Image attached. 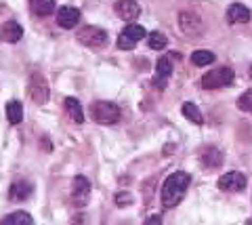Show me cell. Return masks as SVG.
I'll return each instance as SVG.
<instances>
[{
	"instance_id": "1",
	"label": "cell",
	"mask_w": 252,
	"mask_h": 225,
	"mask_svg": "<svg viewBox=\"0 0 252 225\" xmlns=\"http://www.w3.org/2000/svg\"><path fill=\"white\" fill-rule=\"evenodd\" d=\"M191 183V175L185 173V170H177V173L168 175V179L164 181L160 198H162V206L164 208H175L177 204H181V200L185 198V192Z\"/></svg>"
},
{
	"instance_id": "2",
	"label": "cell",
	"mask_w": 252,
	"mask_h": 225,
	"mask_svg": "<svg viewBox=\"0 0 252 225\" xmlns=\"http://www.w3.org/2000/svg\"><path fill=\"white\" fill-rule=\"evenodd\" d=\"M91 116L97 124H105V127H112L120 120V107L112 101H94L91 107Z\"/></svg>"
},
{
	"instance_id": "3",
	"label": "cell",
	"mask_w": 252,
	"mask_h": 225,
	"mask_svg": "<svg viewBox=\"0 0 252 225\" xmlns=\"http://www.w3.org/2000/svg\"><path fill=\"white\" fill-rule=\"evenodd\" d=\"M233 78H235V74L231 67H219V69H212V72L202 76L200 87L202 89H223V87L233 84Z\"/></svg>"
},
{
	"instance_id": "4",
	"label": "cell",
	"mask_w": 252,
	"mask_h": 225,
	"mask_svg": "<svg viewBox=\"0 0 252 225\" xmlns=\"http://www.w3.org/2000/svg\"><path fill=\"white\" fill-rule=\"evenodd\" d=\"M179 30L187 38H200L204 34V21L191 11H181L179 13Z\"/></svg>"
},
{
	"instance_id": "5",
	"label": "cell",
	"mask_w": 252,
	"mask_h": 225,
	"mask_svg": "<svg viewBox=\"0 0 252 225\" xmlns=\"http://www.w3.org/2000/svg\"><path fill=\"white\" fill-rule=\"evenodd\" d=\"M143 38H145V28L139 26V23H128L120 32V36H118V49L130 51V49H135L139 40H143Z\"/></svg>"
},
{
	"instance_id": "6",
	"label": "cell",
	"mask_w": 252,
	"mask_h": 225,
	"mask_svg": "<svg viewBox=\"0 0 252 225\" xmlns=\"http://www.w3.org/2000/svg\"><path fill=\"white\" fill-rule=\"evenodd\" d=\"M30 99L34 103H40L44 105L46 101H49V95H51V89H49V82H46L40 74H32L30 76Z\"/></svg>"
},
{
	"instance_id": "7",
	"label": "cell",
	"mask_w": 252,
	"mask_h": 225,
	"mask_svg": "<svg viewBox=\"0 0 252 225\" xmlns=\"http://www.w3.org/2000/svg\"><path fill=\"white\" fill-rule=\"evenodd\" d=\"M76 38H78V42H82L86 46H103L107 42V32L97 26H84L78 30Z\"/></svg>"
},
{
	"instance_id": "8",
	"label": "cell",
	"mask_w": 252,
	"mask_h": 225,
	"mask_svg": "<svg viewBox=\"0 0 252 225\" xmlns=\"http://www.w3.org/2000/svg\"><path fill=\"white\" fill-rule=\"evenodd\" d=\"M89 196H91V181L86 179L84 175H76L74 185H72V200L78 206H82V204H86Z\"/></svg>"
},
{
	"instance_id": "9",
	"label": "cell",
	"mask_w": 252,
	"mask_h": 225,
	"mask_svg": "<svg viewBox=\"0 0 252 225\" xmlns=\"http://www.w3.org/2000/svg\"><path fill=\"white\" fill-rule=\"evenodd\" d=\"M244 188H246V177L242 173H235V170L225 173L219 179V190H223V192H242Z\"/></svg>"
},
{
	"instance_id": "10",
	"label": "cell",
	"mask_w": 252,
	"mask_h": 225,
	"mask_svg": "<svg viewBox=\"0 0 252 225\" xmlns=\"http://www.w3.org/2000/svg\"><path fill=\"white\" fill-rule=\"evenodd\" d=\"M114 11H116L118 17L124 19V21H135L141 15V6L135 2V0H118Z\"/></svg>"
},
{
	"instance_id": "11",
	"label": "cell",
	"mask_w": 252,
	"mask_h": 225,
	"mask_svg": "<svg viewBox=\"0 0 252 225\" xmlns=\"http://www.w3.org/2000/svg\"><path fill=\"white\" fill-rule=\"evenodd\" d=\"M57 23L63 30L76 28V23H80V11L76 6H61L57 11Z\"/></svg>"
},
{
	"instance_id": "12",
	"label": "cell",
	"mask_w": 252,
	"mask_h": 225,
	"mask_svg": "<svg viewBox=\"0 0 252 225\" xmlns=\"http://www.w3.org/2000/svg\"><path fill=\"white\" fill-rule=\"evenodd\" d=\"M252 17V13L246 4H242V2H233L229 9H227V21L229 23H248Z\"/></svg>"
},
{
	"instance_id": "13",
	"label": "cell",
	"mask_w": 252,
	"mask_h": 225,
	"mask_svg": "<svg viewBox=\"0 0 252 225\" xmlns=\"http://www.w3.org/2000/svg\"><path fill=\"white\" fill-rule=\"evenodd\" d=\"M32 192H34L32 183H28V181H15L11 185V190H9V200H13V202H23V200H28L32 196Z\"/></svg>"
},
{
	"instance_id": "14",
	"label": "cell",
	"mask_w": 252,
	"mask_h": 225,
	"mask_svg": "<svg viewBox=\"0 0 252 225\" xmlns=\"http://www.w3.org/2000/svg\"><path fill=\"white\" fill-rule=\"evenodd\" d=\"M200 160H202L204 166L219 168L220 164H223V152L217 150V147H204V150L200 152Z\"/></svg>"
},
{
	"instance_id": "15",
	"label": "cell",
	"mask_w": 252,
	"mask_h": 225,
	"mask_svg": "<svg viewBox=\"0 0 252 225\" xmlns=\"http://www.w3.org/2000/svg\"><path fill=\"white\" fill-rule=\"evenodd\" d=\"M2 40L4 42H11V44H15V42H19L21 40V36H23V28L19 26L15 19H11V21H6L4 26H2Z\"/></svg>"
},
{
	"instance_id": "16",
	"label": "cell",
	"mask_w": 252,
	"mask_h": 225,
	"mask_svg": "<svg viewBox=\"0 0 252 225\" xmlns=\"http://www.w3.org/2000/svg\"><path fill=\"white\" fill-rule=\"evenodd\" d=\"M156 74H158L156 84L162 89L164 84H166V80L170 78V74H172V61L168 57H160L158 64H156Z\"/></svg>"
},
{
	"instance_id": "17",
	"label": "cell",
	"mask_w": 252,
	"mask_h": 225,
	"mask_svg": "<svg viewBox=\"0 0 252 225\" xmlns=\"http://www.w3.org/2000/svg\"><path fill=\"white\" fill-rule=\"evenodd\" d=\"M65 110H67L69 116H72V120H74L76 124H82V122H84V110H82V105H80V101H78V99L67 97V99H65Z\"/></svg>"
},
{
	"instance_id": "18",
	"label": "cell",
	"mask_w": 252,
	"mask_h": 225,
	"mask_svg": "<svg viewBox=\"0 0 252 225\" xmlns=\"http://www.w3.org/2000/svg\"><path fill=\"white\" fill-rule=\"evenodd\" d=\"M30 6L38 17H49L55 11V0H30Z\"/></svg>"
},
{
	"instance_id": "19",
	"label": "cell",
	"mask_w": 252,
	"mask_h": 225,
	"mask_svg": "<svg viewBox=\"0 0 252 225\" xmlns=\"http://www.w3.org/2000/svg\"><path fill=\"white\" fill-rule=\"evenodd\" d=\"M181 112H183V116L187 120H191L193 124H204V118H202V112L198 110V105L191 103V101H187L181 105Z\"/></svg>"
},
{
	"instance_id": "20",
	"label": "cell",
	"mask_w": 252,
	"mask_h": 225,
	"mask_svg": "<svg viewBox=\"0 0 252 225\" xmlns=\"http://www.w3.org/2000/svg\"><path fill=\"white\" fill-rule=\"evenodd\" d=\"M6 118L11 124H19L23 120V105L19 101H9L6 103Z\"/></svg>"
},
{
	"instance_id": "21",
	"label": "cell",
	"mask_w": 252,
	"mask_h": 225,
	"mask_svg": "<svg viewBox=\"0 0 252 225\" xmlns=\"http://www.w3.org/2000/svg\"><path fill=\"white\" fill-rule=\"evenodd\" d=\"M191 64H193V65H198V67H204V65L215 64V53H212V51H193Z\"/></svg>"
},
{
	"instance_id": "22",
	"label": "cell",
	"mask_w": 252,
	"mask_h": 225,
	"mask_svg": "<svg viewBox=\"0 0 252 225\" xmlns=\"http://www.w3.org/2000/svg\"><path fill=\"white\" fill-rule=\"evenodd\" d=\"M147 44H149V49H154V51H162V49H166L168 40H166V36H164L162 32H152L149 34Z\"/></svg>"
},
{
	"instance_id": "23",
	"label": "cell",
	"mask_w": 252,
	"mask_h": 225,
	"mask_svg": "<svg viewBox=\"0 0 252 225\" xmlns=\"http://www.w3.org/2000/svg\"><path fill=\"white\" fill-rule=\"evenodd\" d=\"M2 223H26V225H30V223H34V217L32 215H28V213H11V215H6L4 219H2Z\"/></svg>"
},
{
	"instance_id": "24",
	"label": "cell",
	"mask_w": 252,
	"mask_h": 225,
	"mask_svg": "<svg viewBox=\"0 0 252 225\" xmlns=\"http://www.w3.org/2000/svg\"><path fill=\"white\" fill-rule=\"evenodd\" d=\"M238 107L242 112H246V114H252V91H246L244 95L238 99Z\"/></svg>"
},
{
	"instance_id": "25",
	"label": "cell",
	"mask_w": 252,
	"mask_h": 225,
	"mask_svg": "<svg viewBox=\"0 0 252 225\" xmlns=\"http://www.w3.org/2000/svg\"><path fill=\"white\" fill-rule=\"evenodd\" d=\"M130 200V196H126V193H116V202L118 204H126Z\"/></svg>"
},
{
	"instance_id": "26",
	"label": "cell",
	"mask_w": 252,
	"mask_h": 225,
	"mask_svg": "<svg viewBox=\"0 0 252 225\" xmlns=\"http://www.w3.org/2000/svg\"><path fill=\"white\" fill-rule=\"evenodd\" d=\"M162 221V217H149L147 223H160Z\"/></svg>"
},
{
	"instance_id": "27",
	"label": "cell",
	"mask_w": 252,
	"mask_h": 225,
	"mask_svg": "<svg viewBox=\"0 0 252 225\" xmlns=\"http://www.w3.org/2000/svg\"><path fill=\"white\" fill-rule=\"evenodd\" d=\"M250 78H252V67H250Z\"/></svg>"
}]
</instances>
